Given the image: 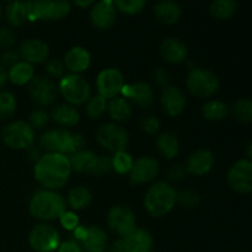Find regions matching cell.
I'll return each mask as SVG.
<instances>
[{
    "instance_id": "cell-13",
    "label": "cell",
    "mask_w": 252,
    "mask_h": 252,
    "mask_svg": "<svg viewBox=\"0 0 252 252\" xmlns=\"http://www.w3.org/2000/svg\"><path fill=\"white\" fill-rule=\"evenodd\" d=\"M96 86H97L98 95L105 97L106 100L115 98L122 94L125 79L118 69L108 68L98 74L96 79Z\"/></svg>"
},
{
    "instance_id": "cell-41",
    "label": "cell",
    "mask_w": 252,
    "mask_h": 252,
    "mask_svg": "<svg viewBox=\"0 0 252 252\" xmlns=\"http://www.w3.org/2000/svg\"><path fill=\"white\" fill-rule=\"evenodd\" d=\"M49 121V115L42 108H36V110L32 111L31 116H30V126L32 128H37V129H41V128L46 127V125Z\"/></svg>"
},
{
    "instance_id": "cell-25",
    "label": "cell",
    "mask_w": 252,
    "mask_h": 252,
    "mask_svg": "<svg viewBox=\"0 0 252 252\" xmlns=\"http://www.w3.org/2000/svg\"><path fill=\"white\" fill-rule=\"evenodd\" d=\"M6 19L11 26H21L31 19V1L14 0L6 6Z\"/></svg>"
},
{
    "instance_id": "cell-40",
    "label": "cell",
    "mask_w": 252,
    "mask_h": 252,
    "mask_svg": "<svg viewBox=\"0 0 252 252\" xmlns=\"http://www.w3.org/2000/svg\"><path fill=\"white\" fill-rule=\"evenodd\" d=\"M177 201L186 208H194L196 206H198L201 197H199L198 192L193 191V189H186V191H182L181 193H177Z\"/></svg>"
},
{
    "instance_id": "cell-44",
    "label": "cell",
    "mask_w": 252,
    "mask_h": 252,
    "mask_svg": "<svg viewBox=\"0 0 252 252\" xmlns=\"http://www.w3.org/2000/svg\"><path fill=\"white\" fill-rule=\"evenodd\" d=\"M140 128H142V130L144 133L153 135L160 129V121L153 115L144 116V117L140 120Z\"/></svg>"
},
{
    "instance_id": "cell-15",
    "label": "cell",
    "mask_w": 252,
    "mask_h": 252,
    "mask_svg": "<svg viewBox=\"0 0 252 252\" xmlns=\"http://www.w3.org/2000/svg\"><path fill=\"white\" fill-rule=\"evenodd\" d=\"M29 94L38 106H49L56 101L57 88L46 76H36L30 81Z\"/></svg>"
},
{
    "instance_id": "cell-10",
    "label": "cell",
    "mask_w": 252,
    "mask_h": 252,
    "mask_svg": "<svg viewBox=\"0 0 252 252\" xmlns=\"http://www.w3.org/2000/svg\"><path fill=\"white\" fill-rule=\"evenodd\" d=\"M31 248L37 252H53L59 248V234L54 226L38 224L29 235Z\"/></svg>"
},
{
    "instance_id": "cell-32",
    "label": "cell",
    "mask_w": 252,
    "mask_h": 252,
    "mask_svg": "<svg viewBox=\"0 0 252 252\" xmlns=\"http://www.w3.org/2000/svg\"><path fill=\"white\" fill-rule=\"evenodd\" d=\"M93 202V194L86 187H75L68 194V203L75 211L86 208Z\"/></svg>"
},
{
    "instance_id": "cell-47",
    "label": "cell",
    "mask_w": 252,
    "mask_h": 252,
    "mask_svg": "<svg viewBox=\"0 0 252 252\" xmlns=\"http://www.w3.org/2000/svg\"><path fill=\"white\" fill-rule=\"evenodd\" d=\"M153 79L155 84L162 89H166L170 86V76L164 68H157L153 71Z\"/></svg>"
},
{
    "instance_id": "cell-9",
    "label": "cell",
    "mask_w": 252,
    "mask_h": 252,
    "mask_svg": "<svg viewBox=\"0 0 252 252\" xmlns=\"http://www.w3.org/2000/svg\"><path fill=\"white\" fill-rule=\"evenodd\" d=\"M96 139H97L98 144L105 149L113 153H118L126 150L129 137H128L127 130L121 126L106 123L97 129Z\"/></svg>"
},
{
    "instance_id": "cell-53",
    "label": "cell",
    "mask_w": 252,
    "mask_h": 252,
    "mask_svg": "<svg viewBox=\"0 0 252 252\" xmlns=\"http://www.w3.org/2000/svg\"><path fill=\"white\" fill-rule=\"evenodd\" d=\"M7 80H9V75H7V71L4 66L0 64V88L6 85Z\"/></svg>"
},
{
    "instance_id": "cell-50",
    "label": "cell",
    "mask_w": 252,
    "mask_h": 252,
    "mask_svg": "<svg viewBox=\"0 0 252 252\" xmlns=\"http://www.w3.org/2000/svg\"><path fill=\"white\" fill-rule=\"evenodd\" d=\"M58 252H83V249L79 245V243L74 240H69L59 245Z\"/></svg>"
},
{
    "instance_id": "cell-27",
    "label": "cell",
    "mask_w": 252,
    "mask_h": 252,
    "mask_svg": "<svg viewBox=\"0 0 252 252\" xmlns=\"http://www.w3.org/2000/svg\"><path fill=\"white\" fill-rule=\"evenodd\" d=\"M51 117L62 127H74L78 125L80 115L71 105H58L52 110Z\"/></svg>"
},
{
    "instance_id": "cell-24",
    "label": "cell",
    "mask_w": 252,
    "mask_h": 252,
    "mask_svg": "<svg viewBox=\"0 0 252 252\" xmlns=\"http://www.w3.org/2000/svg\"><path fill=\"white\" fill-rule=\"evenodd\" d=\"M128 252H148L152 250L153 238L149 231L135 228L129 235L123 238Z\"/></svg>"
},
{
    "instance_id": "cell-52",
    "label": "cell",
    "mask_w": 252,
    "mask_h": 252,
    "mask_svg": "<svg viewBox=\"0 0 252 252\" xmlns=\"http://www.w3.org/2000/svg\"><path fill=\"white\" fill-rule=\"evenodd\" d=\"M108 252H128L127 248H126V245H125V241H123V239L115 241V243L111 245V248L108 249Z\"/></svg>"
},
{
    "instance_id": "cell-16",
    "label": "cell",
    "mask_w": 252,
    "mask_h": 252,
    "mask_svg": "<svg viewBox=\"0 0 252 252\" xmlns=\"http://www.w3.org/2000/svg\"><path fill=\"white\" fill-rule=\"evenodd\" d=\"M159 164L155 159L143 157L133 162L129 171V180L133 185H142L153 181L159 174Z\"/></svg>"
},
{
    "instance_id": "cell-56",
    "label": "cell",
    "mask_w": 252,
    "mask_h": 252,
    "mask_svg": "<svg viewBox=\"0 0 252 252\" xmlns=\"http://www.w3.org/2000/svg\"><path fill=\"white\" fill-rule=\"evenodd\" d=\"M1 14H2V10H1V5H0V17H1Z\"/></svg>"
},
{
    "instance_id": "cell-36",
    "label": "cell",
    "mask_w": 252,
    "mask_h": 252,
    "mask_svg": "<svg viewBox=\"0 0 252 252\" xmlns=\"http://www.w3.org/2000/svg\"><path fill=\"white\" fill-rule=\"evenodd\" d=\"M16 112V98L9 91H0V120H7Z\"/></svg>"
},
{
    "instance_id": "cell-57",
    "label": "cell",
    "mask_w": 252,
    "mask_h": 252,
    "mask_svg": "<svg viewBox=\"0 0 252 252\" xmlns=\"http://www.w3.org/2000/svg\"><path fill=\"white\" fill-rule=\"evenodd\" d=\"M148 252H155V251H153V250H150V251H148Z\"/></svg>"
},
{
    "instance_id": "cell-2",
    "label": "cell",
    "mask_w": 252,
    "mask_h": 252,
    "mask_svg": "<svg viewBox=\"0 0 252 252\" xmlns=\"http://www.w3.org/2000/svg\"><path fill=\"white\" fill-rule=\"evenodd\" d=\"M39 147L49 153L74 154L85 145V138L80 133H71L65 129H51L39 137Z\"/></svg>"
},
{
    "instance_id": "cell-31",
    "label": "cell",
    "mask_w": 252,
    "mask_h": 252,
    "mask_svg": "<svg viewBox=\"0 0 252 252\" xmlns=\"http://www.w3.org/2000/svg\"><path fill=\"white\" fill-rule=\"evenodd\" d=\"M158 150L161 155H164L167 159H172L179 154L180 150V142L177 137L172 133H162L157 138Z\"/></svg>"
},
{
    "instance_id": "cell-46",
    "label": "cell",
    "mask_w": 252,
    "mask_h": 252,
    "mask_svg": "<svg viewBox=\"0 0 252 252\" xmlns=\"http://www.w3.org/2000/svg\"><path fill=\"white\" fill-rule=\"evenodd\" d=\"M62 226L66 230H75L79 226V218L73 212H64L59 218Z\"/></svg>"
},
{
    "instance_id": "cell-48",
    "label": "cell",
    "mask_w": 252,
    "mask_h": 252,
    "mask_svg": "<svg viewBox=\"0 0 252 252\" xmlns=\"http://www.w3.org/2000/svg\"><path fill=\"white\" fill-rule=\"evenodd\" d=\"M185 175H186V167L184 165H174L167 172V179L170 181H180L184 179Z\"/></svg>"
},
{
    "instance_id": "cell-20",
    "label": "cell",
    "mask_w": 252,
    "mask_h": 252,
    "mask_svg": "<svg viewBox=\"0 0 252 252\" xmlns=\"http://www.w3.org/2000/svg\"><path fill=\"white\" fill-rule=\"evenodd\" d=\"M213 166V153L206 149H201L189 155L186 162V171L194 176H203V175L208 174Z\"/></svg>"
},
{
    "instance_id": "cell-21",
    "label": "cell",
    "mask_w": 252,
    "mask_h": 252,
    "mask_svg": "<svg viewBox=\"0 0 252 252\" xmlns=\"http://www.w3.org/2000/svg\"><path fill=\"white\" fill-rule=\"evenodd\" d=\"M161 105L164 111L169 116L176 117L181 115L182 111L186 106V96L185 93L179 88L170 85L169 88L164 89V93L161 96Z\"/></svg>"
},
{
    "instance_id": "cell-3",
    "label": "cell",
    "mask_w": 252,
    "mask_h": 252,
    "mask_svg": "<svg viewBox=\"0 0 252 252\" xmlns=\"http://www.w3.org/2000/svg\"><path fill=\"white\" fill-rule=\"evenodd\" d=\"M30 213L37 219L42 220H53L61 218L66 211L65 199L52 189L38 191L32 196L30 201Z\"/></svg>"
},
{
    "instance_id": "cell-30",
    "label": "cell",
    "mask_w": 252,
    "mask_h": 252,
    "mask_svg": "<svg viewBox=\"0 0 252 252\" xmlns=\"http://www.w3.org/2000/svg\"><path fill=\"white\" fill-rule=\"evenodd\" d=\"M10 81L15 85H25L33 79L34 69L32 64L27 62H17L7 71Z\"/></svg>"
},
{
    "instance_id": "cell-12",
    "label": "cell",
    "mask_w": 252,
    "mask_h": 252,
    "mask_svg": "<svg viewBox=\"0 0 252 252\" xmlns=\"http://www.w3.org/2000/svg\"><path fill=\"white\" fill-rule=\"evenodd\" d=\"M108 226L113 233L126 238L135 229V216L132 209L125 204H117L108 212Z\"/></svg>"
},
{
    "instance_id": "cell-7",
    "label": "cell",
    "mask_w": 252,
    "mask_h": 252,
    "mask_svg": "<svg viewBox=\"0 0 252 252\" xmlns=\"http://www.w3.org/2000/svg\"><path fill=\"white\" fill-rule=\"evenodd\" d=\"M1 139L5 145L11 149H29L33 145L34 130L30 123L24 121H16L10 123L2 129Z\"/></svg>"
},
{
    "instance_id": "cell-29",
    "label": "cell",
    "mask_w": 252,
    "mask_h": 252,
    "mask_svg": "<svg viewBox=\"0 0 252 252\" xmlns=\"http://www.w3.org/2000/svg\"><path fill=\"white\" fill-rule=\"evenodd\" d=\"M96 155L94 154L90 150H79V152L71 154V157L69 158L71 165V170L76 172H93L94 166H95L96 161Z\"/></svg>"
},
{
    "instance_id": "cell-17",
    "label": "cell",
    "mask_w": 252,
    "mask_h": 252,
    "mask_svg": "<svg viewBox=\"0 0 252 252\" xmlns=\"http://www.w3.org/2000/svg\"><path fill=\"white\" fill-rule=\"evenodd\" d=\"M117 19L113 0H100L93 6L90 11V21L95 27L100 30L110 29Z\"/></svg>"
},
{
    "instance_id": "cell-14",
    "label": "cell",
    "mask_w": 252,
    "mask_h": 252,
    "mask_svg": "<svg viewBox=\"0 0 252 252\" xmlns=\"http://www.w3.org/2000/svg\"><path fill=\"white\" fill-rule=\"evenodd\" d=\"M76 240H79L86 252H105L107 236L98 226H78L74 230Z\"/></svg>"
},
{
    "instance_id": "cell-35",
    "label": "cell",
    "mask_w": 252,
    "mask_h": 252,
    "mask_svg": "<svg viewBox=\"0 0 252 252\" xmlns=\"http://www.w3.org/2000/svg\"><path fill=\"white\" fill-rule=\"evenodd\" d=\"M234 118L241 123L252 122V100L251 98H240L233 106Z\"/></svg>"
},
{
    "instance_id": "cell-42",
    "label": "cell",
    "mask_w": 252,
    "mask_h": 252,
    "mask_svg": "<svg viewBox=\"0 0 252 252\" xmlns=\"http://www.w3.org/2000/svg\"><path fill=\"white\" fill-rule=\"evenodd\" d=\"M111 170H112V158L101 155V157L96 158L95 166H94L91 174L96 175V176H102V175L108 174Z\"/></svg>"
},
{
    "instance_id": "cell-51",
    "label": "cell",
    "mask_w": 252,
    "mask_h": 252,
    "mask_svg": "<svg viewBox=\"0 0 252 252\" xmlns=\"http://www.w3.org/2000/svg\"><path fill=\"white\" fill-rule=\"evenodd\" d=\"M26 150H27V153H26L27 158H29V159L31 160V161L37 162L39 160V158L42 157L41 153H39L38 148L33 147V145H32V147H30L29 149H26Z\"/></svg>"
},
{
    "instance_id": "cell-38",
    "label": "cell",
    "mask_w": 252,
    "mask_h": 252,
    "mask_svg": "<svg viewBox=\"0 0 252 252\" xmlns=\"http://www.w3.org/2000/svg\"><path fill=\"white\" fill-rule=\"evenodd\" d=\"M106 110H107V102H106L105 97L96 95L89 98L88 105H86V113L90 118L93 120L100 118L106 112Z\"/></svg>"
},
{
    "instance_id": "cell-8",
    "label": "cell",
    "mask_w": 252,
    "mask_h": 252,
    "mask_svg": "<svg viewBox=\"0 0 252 252\" xmlns=\"http://www.w3.org/2000/svg\"><path fill=\"white\" fill-rule=\"evenodd\" d=\"M69 0H33L31 1V19L34 20H61L70 12Z\"/></svg>"
},
{
    "instance_id": "cell-45",
    "label": "cell",
    "mask_w": 252,
    "mask_h": 252,
    "mask_svg": "<svg viewBox=\"0 0 252 252\" xmlns=\"http://www.w3.org/2000/svg\"><path fill=\"white\" fill-rule=\"evenodd\" d=\"M15 42L16 39H15L14 32L6 27H0V48L9 51L15 46Z\"/></svg>"
},
{
    "instance_id": "cell-54",
    "label": "cell",
    "mask_w": 252,
    "mask_h": 252,
    "mask_svg": "<svg viewBox=\"0 0 252 252\" xmlns=\"http://www.w3.org/2000/svg\"><path fill=\"white\" fill-rule=\"evenodd\" d=\"M73 4H75L79 7H88L95 2V0H71Z\"/></svg>"
},
{
    "instance_id": "cell-19",
    "label": "cell",
    "mask_w": 252,
    "mask_h": 252,
    "mask_svg": "<svg viewBox=\"0 0 252 252\" xmlns=\"http://www.w3.org/2000/svg\"><path fill=\"white\" fill-rule=\"evenodd\" d=\"M17 54L24 62L30 64H39L48 58L49 47L41 39H27L20 46Z\"/></svg>"
},
{
    "instance_id": "cell-49",
    "label": "cell",
    "mask_w": 252,
    "mask_h": 252,
    "mask_svg": "<svg viewBox=\"0 0 252 252\" xmlns=\"http://www.w3.org/2000/svg\"><path fill=\"white\" fill-rule=\"evenodd\" d=\"M19 54L16 52H12V51H6L5 53L1 54V65L2 66H9L11 68L14 64H16L19 62Z\"/></svg>"
},
{
    "instance_id": "cell-11",
    "label": "cell",
    "mask_w": 252,
    "mask_h": 252,
    "mask_svg": "<svg viewBox=\"0 0 252 252\" xmlns=\"http://www.w3.org/2000/svg\"><path fill=\"white\" fill-rule=\"evenodd\" d=\"M228 184L238 193H252V161L238 160L228 172Z\"/></svg>"
},
{
    "instance_id": "cell-26",
    "label": "cell",
    "mask_w": 252,
    "mask_h": 252,
    "mask_svg": "<svg viewBox=\"0 0 252 252\" xmlns=\"http://www.w3.org/2000/svg\"><path fill=\"white\" fill-rule=\"evenodd\" d=\"M154 15L164 25H174L181 17V7L174 0H161L154 7Z\"/></svg>"
},
{
    "instance_id": "cell-1",
    "label": "cell",
    "mask_w": 252,
    "mask_h": 252,
    "mask_svg": "<svg viewBox=\"0 0 252 252\" xmlns=\"http://www.w3.org/2000/svg\"><path fill=\"white\" fill-rule=\"evenodd\" d=\"M71 174L69 157L59 153H47L34 165V177L47 189H57L68 182Z\"/></svg>"
},
{
    "instance_id": "cell-28",
    "label": "cell",
    "mask_w": 252,
    "mask_h": 252,
    "mask_svg": "<svg viewBox=\"0 0 252 252\" xmlns=\"http://www.w3.org/2000/svg\"><path fill=\"white\" fill-rule=\"evenodd\" d=\"M107 111L111 118L116 122H126L133 115L132 105L125 97L111 98L110 103H107Z\"/></svg>"
},
{
    "instance_id": "cell-6",
    "label": "cell",
    "mask_w": 252,
    "mask_h": 252,
    "mask_svg": "<svg viewBox=\"0 0 252 252\" xmlns=\"http://www.w3.org/2000/svg\"><path fill=\"white\" fill-rule=\"evenodd\" d=\"M186 84L189 93L199 98L211 97L219 89L218 78L212 71L201 68H193L189 71Z\"/></svg>"
},
{
    "instance_id": "cell-33",
    "label": "cell",
    "mask_w": 252,
    "mask_h": 252,
    "mask_svg": "<svg viewBox=\"0 0 252 252\" xmlns=\"http://www.w3.org/2000/svg\"><path fill=\"white\" fill-rule=\"evenodd\" d=\"M238 4L235 0H213L211 4L212 16L218 20H228L236 12Z\"/></svg>"
},
{
    "instance_id": "cell-4",
    "label": "cell",
    "mask_w": 252,
    "mask_h": 252,
    "mask_svg": "<svg viewBox=\"0 0 252 252\" xmlns=\"http://www.w3.org/2000/svg\"><path fill=\"white\" fill-rule=\"evenodd\" d=\"M177 202V192L167 182H155L145 194L144 206L153 217L166 216Z\"/></svg>"
},
{
    "instance_id": "cell-37",
    "label": "cell",
    "mask_w": 252,
    "mask_h": 252,
    "mask_svg": "<svg viewBox=\"0 0 252 252\" xmlns=\"http://www.w3.org/2000/svg\"><path fill=\"white\" fill-rule=\"evenodd\" d=\"M133 162H134V160H133L132 155L129 153H127L126 150L118 152L112 158V169H115L116 172L121 175L127 174L132 169Z\"/></svg>"
},
{
    "instance_id": "cell-55",
    "label": "cell",
    "mask_w": 252,
    "mask_h": 252,
    "mask_svg": "<svg viewBox=\"0 0 252 252\" xmlns=\"http://www.w3.org/2000/svg\"><path fill=\"white\" fill-rule=\"evenodd\" d=\"M248 155L250 157V159L249 160H251L252 161V142L250 143V145H249V148H248Z\"/></svg>"
},
{
    "instance_id": "cell-34",
    "label": "cell",
    "mask_w": 252,
    "mask_h": 252,
    "mask_svg": "<svg viewBox=\"0 0 252 252\" xmlns=\"http://www.w3.org/2000/svg\"><path fill=\"white\" fill-rule=\"evenodd\" d=\"M203 116L209 121H220L228 116L229 108L219 100H211L203 106Z\"/></svg>"
},
{
    "instance_id": "cell-22",
    "label": "cell",
    "mask_w": 252,
    "mask_h": 252,
    "mask_svg": "<svg viewBox=\"0 0 252 252\" xmlns=\"http://www.w3.org/2000/svg\"><path fill=\"white\" fill-rule=\"evenodd\" d=\"M160 54L169 63L179 64L186 61L189 52L186 44L182 41L177 38H167L160 47Z\"/></svg>"
},
{
    "instance_id": "cell-23",
    "label": "cell",
    "mask_w": 252,
    "mask_h": 252,
    "mask_svg": "<svg viewBox=\"0 0 252 252\" xmlns=\"http://www.w3.org/2000/svg\"><path fill=\"white\" fill-rule=\"evenodd\" d=\"M90 53L83 47H73L64 57V65L71 73L78 74L86 70L90 65Z\"/></svg>"
},
{
    "instance_id": "cell-5",
    "label": "cell",
    "mask_w": 252,
    "mask_h": 252,
    "mask_svg": "<svg viewBox=\"0 0 252 252\" xmlns=\"http://www.w3.org/2000/svg\"><path fill=\"white\" fill-rule=\"evenodd\" d=\"M59 90L63 97L71 106H79L88 102L91 95V88L89 83L78 74L63 76L59 81Z\"/></svg>"
},
{
    "instance_id": "cell-43",
    "label": "cell",
    "mask_w": 252,
    "mask_h": 252,
    "mask_svg": "<svg viewBox=\"0 0 252 252\" xmlns=\"http://www.w3.org/2000/svg\"><path fill=\"white\" fill-rule=\"evenodd\" d=\"M46 71L51 78L62 79L64 76V71H65V65L59 59H51L47 62Z\"/></svg>"
},
{
    "instance_id": "cell-18",
    "label": "cell",
    "mask_w": 252,
    "mask_h": 252,
    "mask_svg": "<svg viewBox=\"0 0 252 252\" xmlns=\"http://www.w3.org/2000/svg\"><path fill=\"white\" fill-rule=\"evenodd\" d=\"M123 97L129 98L139 108H149L154 102V91L149 84L137 81L134 84L123 86Z\"/></svg>"
},
{
    "instance_id": "cell-39",
    "label": "cell",
    "mask_w": 252,
    "mask_h": 252,
    "mask_svg": "<svg viewBox=\"0 0 252 252\" xmlns=\"http://www.w3.org/2000/svg\"><path fill=\"white\" fill-rule=\"evenodd\" d=\"M116 9L126 15H137L144 9L147 0H113Z\"/></svg>"
}]
</instances>
